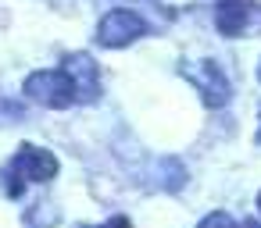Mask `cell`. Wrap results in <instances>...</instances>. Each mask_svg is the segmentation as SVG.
<instances>
[{"mask_svg":"<svg viewBox=\"0 0 261 228\" xmlns=\"http://www.w3.org/2000/svg\"><path fill=\"white\" fill-rule=\"evenodd\" d=\"M197 228H236V224H232V217H229L225 210H215V214H207Z\"/></svg>","mask_w":261,"mask_h":228,"instance_id":"obj_7","label":"cell"},{"mask_svg":"<svg viewBox=\"0 0 261 228\" xmlns=\"http://www.w3.org/2000/svg\"><path fill=\"white\" fill-rule=\"evenodd\" d=\"M182 72L200 89L204 107H225L229 104V82H225V75H222V68L215 61H197V64H186Z\"/></svg>","mask_w":261,"mask_h":228,"instance_id":"obj_3","label":"cell"},{"mask_svg":"<svg viewBox=\"0 0 261 228\" xmlns=\"http://www.w3.org/2000/svg\"><path fill=\"white\" fill-rule=\"evenodd\" d=\"M15 171H18V178H29V182H50L58 175V157L43 146L25 143L15 157Z\"/></svg>","mask_w":261,"mask_h":228,"instance_id":"obj_4","label":"cell"},{"mask_svg":"<svg viewBox=\"0 0 261 228\" xmlns=\"http://www.w3.org/2000/svg\"><path fill=\"white\" fill-rule=\"evenodd\" d=\"M257 143H261V132H257Z\"/></svg>","mask_w":261,"mask_h":228,"instance_id":"obj_10","label":"cell"},{"mask_svg":"<svg viewBox=\"0 0 261 228\" xmlns=\"http://www.w3.org/2000/svg\"><path fill=\"white\" fill-rule=\"evenodd\" d=\"M104 228H133V221H129V217H122V214H118V217H111V221H108V224H104Z\"/></svg>","mask_w":261,"mask_h":228,"instance_id":"obj_8","label":"cell"},{"mask_svg":"<svg viewBox=\"0 0 261 228\" xmlns=\"http://www.w3.org/2000/svg\"><path fill=\"white\" fill-rule=\"evenodd\" d=\"M61 68H65V72H68V79L75 82V96H79V100H93V96H97L100 72H97V64H93V57H90V54H68Z\"/></svg>","mask_w":261,"mask_h":228,"instance_id":"obj_5","label":"cell"},{"mask_svg":"<svg viewBox=\"0 0 261 228\" xmlns=\"http://www.w3.org/2000/svg\"><path fill=\"white\" fill-rule=\"evenodd\" d=\"M254 15V8L247 0H218L215 4V22H218V32L222 36H240V32H250L247 29V18Z\"/></svg>","mask_w":261,"mask_h":228,"instance_id":"obj_6","label":"cell"},{"mask_svg":"<svg viewBox=\"0 0 261 228\" xmlns=\"http://www.w3.org/2000/svg\"><path fill=\"white\" fill-rule=\"evenodd\" d=\"M143 32H147V22H143L136 11L115 8V11H108V15L100 18V25H97V43L108 47V50H118V47L136 43Z\"/></svg>","mask_w":261,"mask_h":228,"instance_id":"obj_2","label":"cell"},{"mask_svg":"<svg viewBox=\"0 0 261 228\" xmlns=\"http://www.w3.org/2000/svg\"><path fill=\"white\" fill-rule=\"evenodd\" d=\"M257 207H261V196H257Z\"/></svg>","mask_w":261,"mask_h":228,"instance_id":"obj_11","label":"cell"},{"mask_svg":"<svg viewBox=\"0 0 261 228\" xmlns=\"http://www.w3.org/2000/svg\"><path fill=\"white\" fill-rule=\"evenodd\" d=\"M25 96L33 104H43V107H54V111H65L72 107L79 96H75V82L68 79L65 68H50V72H33L25 79Z\"/></svg>","mask_w":261,"mask_h":228,"instance_id":"obj_1","label":"cell"},{"mask_svg":"<svg viewBox=\"0 0 261 228\" xmlns=\"http://www.w3.org/2000/svg\"><path fill=\"white\" fill-rule=\"evenodd\" d=\"M243 228H257V221H247V224H243Z\"/></svg>","mask_w":261,"mask_h":228,"instance_id":"obj_9","label":"cell"}]
</instances>
